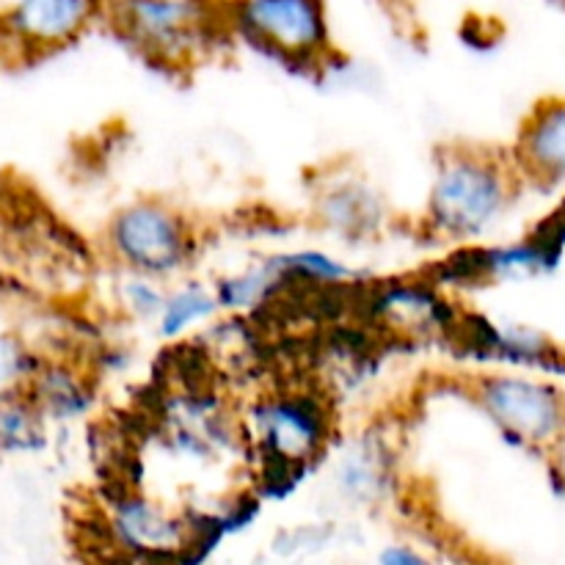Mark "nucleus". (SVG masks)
<instances>
[{
	"label": "nucleus",
	"mask_w": 565,
	"mask_h": 565,
	"mask_svg": "<svg viewBox=\"0 0 565 565\" xmlns=\"http://www.w3.org/2000/svg\"><path fill=\"white\" fill-rule=\"evenodd\" d=\"M28 397L50 428L77 425L99 406V379L92 367L72 359L44 356L42 367L28 386Z\"/></svg>",
	"instance_id": "f8f14e48"
},
{
	"label": "nucleus",
	"mask_w": 565,
	"mask_h": 565,
	"mask_svg": "<svg viewBox=\"0 0 565 565\" xmlns=\"http://www.w3.org/2000/svg\"><path fill=\"white\" fill-rule=\"evenodd\" d=\"M270 274L276 276L281 301L287 296H318L329 290H345L362 281V274L345 257L323 246H290L265 254Z\"/></svg>",
	"instance_id": "4468645a"
},
{
	"label": "nucleus",
	"mask_w": 565,
	"mask_h": 565,
	"mask_svg": "<svg viewBox=\"0 0 565 565\" xmlns=\"http://www.w3.org/2000/svg\"><path fill=\"white\" fill-rule=\"evenodd\" d=\"M232 42L301 75H318L337 58L329 0H224Z\"/></svg>",
	"instance_id": "39448f33"
},
{
	"label": "nucleus",
	"mask_w": 565,
	"mask_h": 565,
	"mask_svg": "<svg viewBox=\"0 0 565 565\" xmlns=\"http://www.w3.org/2000/svg\"><path fill=\"white\" fill-rule=\"evenodd\" d=\"M210 285H213L224 318H248L259 309L274 307L281 298L279 281L270 274L265 257L252 259L235 270H226V274L215 276Z\"/></svg>",
	"instance_id": "dca6fc26"
},
{
	"label": "nucleus",
	"mask_w": 565,
	"mask_h": 565,
	"mask_svg": "<svg viewBox=\"0 0 565 565\" xmlns=\"http://www.w3.org/2000/svg\"><path fill=\"white\" fill-rule=\"evenodd\" d=\"M103 25L166 70H191L230 42L224 0H105Z\"/></svg>",
	"instance_id": "7ed1b4c3"
},
{
	"label": "nucleus",
	"mask_w": 565,
	"mask_h": 565,
	"mask_svg": "<svg viewBox=\"0 0 565 565\" xmlns=\"http://www.w3.org/2000/svg\"><path fill=\"white\" fill-rule=\"evenodd\" d=\"M105 527H108L110 541L132 561L180 565L182 552L191 539L188 516L169 511L163 502L136 489H125L110 500Z\"/></svg>",
	"instance_id": "1a4fd4ad"
},
{
	"label": "nucleus",
	"mask_w": 565,
	"mask_h": 565,
	"mask_svg": "<svg viewBox=\"0 0 565 565\" xmlns=\"http://www.w3.org/2000/svg\"><path fill=\"white\" fill-rule=\"evenodd\" d=\"M362 290L356 309L362 312L364 326H384L395 334L436 337L447 342L463 312L456 296L425 276L375 281Z\"/></svg>",
	"instance_id": "6e6552de"
},
{
	"label": "nucleus",
	"mask_w": 565,
	"mask_h": 565,
	"mask_svg": "<svg viewBox=\"0 0 565 565\" xmlns=\"http://www.w3.org/2000/svg\"><path fill=\"white\" fill-rule=\"evenodd\" d=\"M105 22V0H6L0 58L36 61L81 42Z\"/></svg>",
	"instance_id": "0eeeda50"
},
{
	"label": "nucleus",
	"mask_w": 565,
	"mask_h": 565,
	"mask_svg": "<svg viewBox=\"0 0 565 565\" xmlns=\"http://www.w3.org/2000/svg\"><path fill=\"white\" fill-rule=\"evenodd\" d=\"M50 445V425L28 395L0 401V456H39Z\"/></svg>",
	"instance_id": "f3484780"
},
{
	"label": "nucleus",
	"mask_w": 565,
	"mask_h": 565,
	"mask_svg": "<svg viewBox=\"0 0 565 565\" xmlns=\"http://www.w3.org/2000/svg\"><path fill=\"white\" fill-rule=\"evenodd\" d=\"M511 163L524 188L555 193L565 188V97H544L527 110L513 138Z\"/></svg>",
	"instance_id": "9b49d317"
},
{
	"label": "nucleus",
	"mask_w": 565,
	"mask_h": 565,
	"mask_svg": "<svg viewBox=\"0 0 565 565\" xmlns=\"http://www.w3.org/2000/svg\"><path fill=\"white\" fill-rule=\"evenodd\" d=\"M44 353L14 329L0 331V401L28 395L33 375L39 373Z\"/></svg>",
	"instance_id": "6ab92c4d"
},
{
	"label": "nucleus",
	"mask_w": 565,
	"mask_h": 565,
	"mask_svg": "<svg viewBox=\"0 0 565 565\" xmlns=\"http://www.w3.org/2000/svg\"><path fill=\"white\" fill-rule=\"evenodd\" d=\"M241 447L254 461V494H292L340 439V414L318 386H276L254 395L237 414Z\"/></svg>",
	"instance_id": "f257e3e1"
},
{
	"label": "nucleus",
	"mask_w": 565,
	"mask_h": 565,
	"mask_svg": "<svg viewBox=\"0 0 565 565\" xmlns=\"http://www.w3.org/2000/svg\"><path fill=\"white\" fill-rule=\"evenodd\" d=\"M0 3H6V0H0Z\"/></svg>",
	"instance_id": "412c9836"
},
{
	"label": "nucleus",
	"mask_w": 565,
	"mask_h": 565,
	"mask_svg": "<svg viewBox=\"0 0 565 565\" xmlns=\"http://www.w3.org/2000/svg\"><path fill=\"white\" fill-rule=\"evenodd\" d=\"M379 565H434V563H430L428 557L419 555L417 550H412V546L395 544V546H386V550L381 552Z\"/></svg>",
	"instance_id": "aec40b11"
},
{
	"label": "nucleus",
	"mask_w": 565,
	"mask_h": 565,
	"mask_svg": "<svg viewBox=\"0 0 565 565\" xmlns=\"http://www.w3.org/2000/svg\"><path fill=\"white\" fill-rule=\"evenodd\" d=\"M315 218L342 241H373L384 230L390 210L367 180L353 174L334 177L315 193Z\"/></svg>",
	"instance_id": "ddd939ff"
},
{
	"label": "nucleus",
	"mask_w": 565,
	"mask_h": 565,
	"mask_svg": "<svg viewBox=\"0 0 565 565\" xmlns=\"http://www.w3.org/2000/svg\"><path fill=\"white\" fill-rule=\"evenodd\" d=\"M163 296L166 281L143 274H130V270H116V279L110 285V307L119 312V318H125L127 323L149 326V329L158 318Z\"/></svg>",
	"instance_id": "a211bd4d"
},
{
	"label": "nucleus",
	"mask_w": 565,
	"mask_h": 565,
	"mask_svg": "<svg viewBox=\"0 0 565 565\" xmlns=\"http://www.w3.org/2000/svg\"><path fill=\"white\" fill-rule=\"evenodd\" d=\"M221 318L224 315H221L213 285L193 279V276H182V279L166 285V296L152 331L160 342L174 345V342L193 340L213 323H218Z\"/></svg>",
	"instance_id": "2eb2a0df"
},
{
	"label": "nucleus",
	"mask_w": 565,
	"mask_h": 565,
	"mask_svg": "<svg viewBox=\"0 0 565 565\" xmlns=\"http://www.w3.org/2000/svg\"><path fill=\"white\" fill-rule=\"evenodd\" d=\"M472 406L519 450L546 452L565 441V392L527 370H478L467 379Z\"/></svg>",
	"instance_id": "423d86ee"
},
{
	"label": "nucleus",
	"mask_w": 565,
	"mask_h": 565,
	"mask_svg": "<svg viewBox=\"0 0 565 565\" xmlns=\"http://www.w3.org/2000/svg\"><path fill=\"white\" fill-rule=\"evenodd\" d=\"M522 191L508 149L445 147L430 169L417 232L445 248L486 243L511 218Z\"/></svg>",
	"instance_id": "f03ea898"
},
{
	"label": "nucleus",
	"mask_w": 565,
	"mask_h": 565,
	"mask_svg": "<svg viewBox=\"0 0 565 565\" xmlns=\"http://www.w3.org/2000/svg\"><path fill=\"white\" fill-rule=\"evenodd\" d=\"M397 441L390 430H381L379 425L356 430L351 436H340L331 447V480L334 489L345 500L373 502L384 500L397 480Z\"/></svg>",
	"instance_id": "9d476101"
},
{
	"label": "nucleus",
	"mask_w": 565,
	"mask_h": 565,
	"mask_svg": "<svg viewBox=\"0 0 565 565\" xmlns=\"http://www.w3.org/2000/svg\"><path fill=\"white\" fill-rule=\"evenodd\" d=\"M196 221L160 196H138L110 213L103 226V248L116 270L177 281L191 276L202 257Z\"/></svg>",
	"instance_id": "20e7f679"
}]
</instances>
